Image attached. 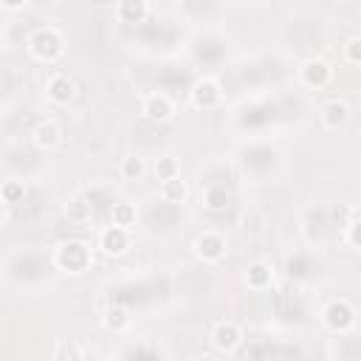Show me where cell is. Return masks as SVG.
<instances>
[{
    "label": "cell",
    "instance_id": "obj_11",
    "mask_svg": "<svg viewBox=\"0 0 361 361\" xmlns=\"http://www.w3.org/2000/svg\"><path fill=\"white\" fill-rule=\"evenodd\" d=\"M141 113H144L149 121H166V118H172V113H175V102H172L169 93L152 90V93H147V96L141 99Z\"/></svg>",
    "mask_w": 361,
    "mask_h": 361
},
{
    "label": "cell",
    "instance_id": "obj_26",
    "mask_svg": "<svg viewBox=\"0 0 361 361\" xmlns=\"http://www.w3.org/2000/svg\"><path fill=\"white\" fill-rule=\"evenodd\" d=\"M240 228H243L245 237H257V234H262V228H265V214H262L259 209H248V212L243 214Z\"/></svg>",
    "mask_w": 361,
    "mask_h": 361
},
{
    "label": "cell",
    "instance_id": "obj_27",
    "mask_svg": "<svg viewBox=\"0 0 361 361\" xmlns=\"http://www.w3.org/2000/svg\"><path fill=\"white\" fill-rule=\"evenodd\" d=\"M144 172H147V164H144L141 155H127V158L121 161V178H124V180H141Z\"/></svg>",
    "mask_w": 361,
    "mask_h": 361
},
{
    "label": "cell",
    "instance_id": "obj_16",
    "mask_svg": "<svg viewBox=\"0 0 361 361\" xmlns=\"http://www.w3.org/2000/svg\"><path fill=\"white\" fill-rule=\"evenodd\" d=\"M319 118H322L324 130H341V127L347 124V118H350V107H347V102H341V99H330V102L322 104Z\"/></svg>",
    "mask_w": 361,
    "mask_h": 361
},
{
    "label": "cell",
    "instance_id": "obj_24",
    "mask_svg": "<svg viewBox=\"0 0 361 361\" xmlns=\"http://www.w3.org/2000/svg\"><path fill=\"white\" fill-rule=\"evenodd\" d=\"M23 197H25L23 180L11 178V180H3V183H0V200H3L6 206H17V203H23Z\"/></svg>",
    "mask_w": 361,
    "mask_h": 361
},
{
    "label": "cell",
    "instance_id": "obj_13",
    "mask_svg": "<svg viewBox=\"0 0 361 361\" xmlns=\"http://www.w3.org/2000/svg\"><path fill=\"white\" fill-rule=\"evenodd\" d=\"M31 141H34L37 149H42V152L59 147V144H62V127H59V121H54V118L37 121V127L31 130Z\"/></svg>",
    "mask_w": 361,
    "mask_h": 361
},
{
    "label": "cell",
    "instance_id": "obj_9",
    "mask_svg": "<svg viewBox=\"0 0 361 361\" xmlns=\"http://www.w3.org/2000/svg\"><path fill=\"white\" fill-rule=\"evenodd\" d=\"M299 82L305 87H310V90H322V87H327L333 82V68L324 59L310 56V59H305L299 65Z\"/></svg>",
    "mask_w": 361,
    "mask_h": 361
},
{
    "label": "cell",
    "instance_id": "obj_18",
    "mask_svg": "<svg viewBox=\"0 0 361 361\" xmlns=\"http://www.w3.org/2000/svg\"><path fill=\"white\" fill-rule=\"evenodd\" d=\"M116 17H118L121 23H135V25H141V23H147V17H149V3H144V0H124V3L116 6Z\"/></svg>",
    "mask_w": 361,
    "mask_h": 361
},
{
    "label": "cell",
    "instance_id": "obj_23",
    "mask_svg": "<svg viewBox=\"0 0 361 361\" xmlns=\"http://www.w3.org/2000/svg\"><path fill=\"white\" fill-rule=\"evenodd\" d=\"M124 361H164V353L149 341H138V344L127 347Z\"/></svg>",
    "mask_w": 361,
    "mask_h": 361
},
{
    "label": "cell",
    "instance_id": "obj_25",
    "mask_svg": "<svg viewBox=\"0 0 361 361\" xmlns=\"http://www.w3.org/2000/svg\"><path fill=\"white\" fill-rule=\"evenodd\" d=\"M155 178L164 183V180H172V178H180V164H178V158H172V155H161L158 161H155Z\"/></svg>",
    "mask_w": 361,
    "mask_h": 361
},
{
    "label": "cell",
    "instance_id": "obj_21",
    "mask_svg": "<svg viewBox=\"0 0 361 361\" xmlns=\"http://www.w3.org/2000/svg\"><path fill=\"white\" fill-rule=\"evenodd\" d=\"M316 268H319V262H313V257H310L307 251H296V254L288 259V274H290V279H305V276H310Z\"/></svg>",
    "mask_w": 361,
    "mask_h": 361
},
{
    "label": "cell",
    "instance_id": "obj_14",
    "mask_svg": "<svg viewBox=\"0 0 361 361\" xmlns=\"http://www.w3.org/2000/svg\"><path fill=\"white\" fill-rule=\"evenodd\" d=\"M200 203H203L206 212L220 214V212H226V209L231 206V192H228L226 183H209V186L200 192Z\"/></svg>",
    "mask_w": 361,
    "mask_h": 361
},
{
    "label": "cell",
    "instance_id": "obj_2",
    "mask_svg": "<svg viewBox=\"0 0 361 361\" xmlns=\"http://www.w3.org/2000/svg\"><path fill=\"white\" fill-rule=\"evenodd\" d=\"M28 51L39 62H56L62 56V51H65V39H62V34L56 28L45 25V28H37L28 37Z\"/></svg>",
    "mask_w": 361,
    "mask_h": 361
},
{
    "label": "cell",
    "instance_id": "obj_15",
    "mask_svg": "<svg viewBox=\"0 0 361 361\" xmlns=\"http://www.w3.org/2000/svg\"><path fill=\"white\" fill-rule=\"evenodd\" d=\"M274 282V265L268 259H254L245 268V285L248 290H268Z\"/></svg>",
    "mask_w": 361,
    "mask_h": 361
},
{
    "label": "cell",
    "instance_id": "obj_7",
    "mask_svg": "<svg viewBox=\"0 0 361 361\" xmlns=\"http://www.w3.org/2000/svg\"><path fill=\"white\" fill-rule=\"evenodd\" d=\"M223 99V90L217 85V79L212 76H200L189 85V102L192 107H200V110H209V107H217Z\"/></svg>",
    "mask_w": 361,
    "mask_h": 361
},
{
    "label": "cell",
    "instance_id": "obj_32",
    "mask_svg": "<svg viewBox=\"0 0 361 361\" xmlns=\"http://www.w3.org/2000/svg\"><path fill=\"white\" fill-rule=\"evenodd\" d=\"M3 220H6V203L0 200V223H3Z\"/></svg>",
    "mask_w": 361,
    "mask_h": 361
},
{
    "label": "cell",
    "instance_id": "obj_5",
    "mask_svg": "<svg viewBox=\"0 0 361 361\" xmlns=\"http://www.w3.org/2000/svg\"><path fill=\"white\" fill-rule=\"evenodd\" d=\"M322 322L327 324V330L333 333H350L358 322V310L353 307V302L347 299H330L324 307H322Z\"/></svg>",
    "mask_w": 361,
    "mask_h": 361
},
{
    "label": "cell",
    "instance_id": "obj_3",
    "mask_svg": "<svg viewBox=\"0 0 361 361\" xmlns=\"http://www.w3.org/2000/svg\"><path fill=\"white\" fill-rule=\"evenodd\" d=\"M48 268H51V259L45 254H39V251H23L8 265L11 276L20 279V282H39L48 274Z\"/></svg>",
    "mask_w": 361,
    "mask_h": 361
},
{
    "label": "cell",
    "instance_id": "obj_1",
    "mask_svg": "<svg viewBox=\"0 0 361 361\" xmlns=\"http://www.w3.org/2000/svg\"><path fill=\"white\" fill-rule=\"evenodd\" d=\"M93 262V254H90V245L82 243V240H65L54 248V257H51V265L59 268V271H68V274H82L87 271Z\"/></svg>",
    "mask_w": 361,
    "mask_h": 361
},
{
    "label": "cell",
    "instance_id": "obj_31",
    "mask_svg": "<svg viewBox=\"0 0 361 361\" xmlns=\"http://www.w3.org/2000/svg\"><path fill=\"white\" fill-rule=\"evenodd\" d=\"M183 82H186V79H183V71L178 73V68L169 65L166 73H164V87H178V85H183Z\"/></svg>",
    "mask_w": 361,
    "mask_h": 361
},
{
    "label": "cell",
    "instance_id": "obj_4",
    "mask_svg": "<svg viewBox=\"0 0 361 361\" xmlns=\"http://www.w3.org/2000/svg\"><path fill=\"white\" fill-rule=\"evenodd\" d=\"M240 164H243V169H245L248 175L265 178V175L279 164V152H276L274 147H268V144H251V147L243 149Z\"/></svg>",
    "mask_w": 361,
    "mask_h": 361
},
{
    "label": "cell",
    "instance_id": "obj_20",
    "mask_svg": "<svg viewBox=\"0 0 361 361\" xmlns=\"http://www.w3.org/2000/svg\"><path fill=\"white\" fill-rule=\"evenodd\" d=\"M158 192H161V200H164V203L178 206V203H183V200H186L189 186H186V180H183V178H172V180H164Z\"/></svg>",
    "mask_w": 361,
    "mask_h": 361
},
{
    "label": "cell",
    "instance_id": "obj_28",
    "mask_svg": "<svg viewBox=\"0 0 361 361\" xmlns=\"http://www.w3.org/2000/svg\"><path fill=\"white\" fill-rule=\"evenodd\" d=\"M85 358H87V355H85V350H82L79 341H73V338L59 341V347H56V361H85Z\"/></svg>",
    "mask_w": 361,
    "mask_h": 361
},
{
    "label": "cell",
    "instance_id": "obj_6",
    "mask_svg": "<svg viewBox=\"0 0 361 361\" xmlns=\"http://www.w3.org/2000/svg\"><path fill=\"white\" fill-rule=\"evenodd\" d=\"M130 245H133L130 231H127V228H118V226H110V223H107V226L99 231V237H96V248H99L102 254H107V257H121V254L130 251Z\"/></svg>",
    "mask_w": 361,
    "mask_h": 361
},
{
    "label": "cell",
    "instance_id": "obj_10",
    "mask_svg": "<svg viewBox=\"0 0 361 361\" xmlns=\"http://www.w3.org/2000/svg\"><path fill=\"white\" fill-rule=\"evenodd\" d=\"M209 341H212V347L217 350V353H223V355H231L240 344H243V330L234 324V322H217L214 324V330H212V336H209Z\"/></svg>",
    "mask_w": 361,
    "mask_h": 361
},
{
    "label": "cell",
    "instance_id": "obj_8",
    "mask_svg": "<svg viewBox=\"0 0 361 361\" xmlns=\"http://www.w3.org/2000/svg\"><path fill=\"white\" fill-rule=\"evenodd\" d=\"M195 254L203 259V262H220L223 257H226V251H228V243H226V237L220 234V231H214V228H206L203 234H197V240H195Z\"/></svg>",
    "mask_w": 361,
    "mask_h": 361
},
{
    "label": "cell",
    "instance_id": "obj_22",
    "mask_svg": "<svg viewBox=\"0 0 361 361\" xmlns=\"http://www.w3.org/2000/svg\"><path fill=\"white\" fill-rule=\"evenodd\" d=\"M102 324H104V330H110V333H124V330L130 327V313H127V307L110 305V307L104 310V316H102Z\"/></svg>",
    "mask_w": 361,
    "mask_h": 361
},
{
    "label": "cell",
    "instance_id": "obj_30",
    "mask_svg": "<svg viewBox=\"0 0 361 361\" xmlns=\"http://www.w3.org/2000/svg\"><path fill=\"white\" fill-rule=\"evenodd\" d=\"M341 54H344V62L347 65H358L361 62V37H350Z\"/></svg>",
    "mask_w": 361,
    "mask_h": 361
},
{
    "label": "cell",
    "instance_id": "obj_29",
    "mask_svg": "<svg viewBox=\"0 0 361 361\" xmlns=\"http://www.w3.org/2000/svg\"><path fill=\"white\" fill-rule=\"evenodd\" d=\"M341 228H344V240H347V245H350L353 251H358V245H361V243H358V228H361V226H358V212L350 214V217L344 220Z\"/></svg>",
    "mask_w": 361,
    "mask_h": 361
},
{
    "label": "cell",
    "instance_id": "obj_12",
    "mask_svg": "<svg viewBox=\"0 0 361 361\" xmlns=\"http://www.w3.org/2000/svg\"><path fill=\"white\" fill-rule=\"evenodd\" d=\"M45 96H48L51 104L65 107L76 96V85H73V79L68 73H51L48 82H45Z\"/></svg>",
    "mask_w": 361,
    "mask_h": 361
},
{
    "label": "cell",
    "instance_id": "obj_17",
    "mask_svg": "<svg viewBox=\"0 0 361 361\" xmlns=\"http://www.w3.org/2000/svg\"><path fill=\"white\" fill-rule=\"evenodd\" d=\"M93 214H96V209L90 206V200L85 197V195H76L68 206H65V217L76 226V228H85V226H90L93 223Z\"/></svg>",
    "mask_w": 361,
    "mask_h": 361
},
{
    "label": "cell",
    "instance_id": "obj_19",
    "mask_svg": "<svg viewBox=\"0 0 361 361\" xmlns=\"http://www.w3.org/2000/svg\"><path fill=\"white\" fill-rule=\"evenodd\" d=\"M138 220V209L135 203L130 200H118V203H110V226H118V228H133Z\"/></svg>",
    "mask_w": 361,
    "mask_h": 361
}]
</instances>
